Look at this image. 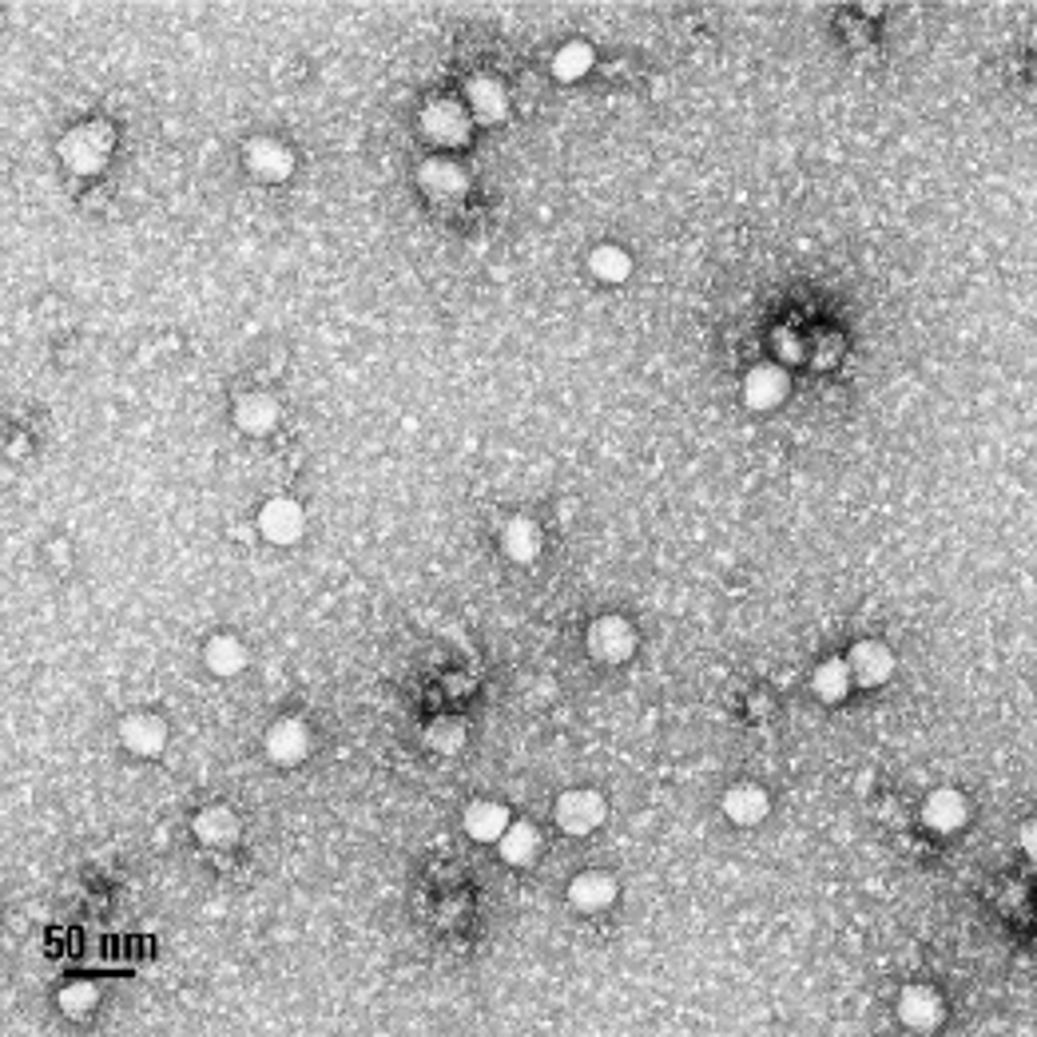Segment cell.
<instances>
[{"instance_id": "3", "label": "cell", "mask_w": 1037, "mask_h": 1037, "mask_svg": "<svg viewBox=\"0 0 1037 1037\" xmlns=\"http://www.w3.org/2000/svg\"><path fill=\"white\" fill-rule=\"evenodd\" d=\"M422 127H426V136L434 139V143L458 148V143H465V136H470V112L461 104H453V100H438V104L426 108Z\"/></svg>"}, {"instance_id": "2", "label": "cell", "mask_w": 1037, "mask_h": 1037, "mask_svg": "<svg viewBox=\"0 0 1037 1037\" xmlns=\"http://www.w3.org/2000/svg\"><path fill=\"white\" fill-rule=\"evenodd\" d=\"M588 648H592V657L604 660V664H621V660L633 657V648H636L633 624L624 621V616H600V621L588 628Z\"/></svg>"}, {"instance_id": "5", "label": "cell", "mask_w": 1037, "mask_h": 1037, "mask_svg": "<svg viewBox=\"0 0 1037 1037\" xmlns=\"http://www.w3.org/2000/svg\"><path fill=\"white\" fill-rule=\"evenodd\" d=\"M302 509L295 505V501H287V497H275V501H266L263 513H259V529H263L266 541L275 545H290L302 537Z\"/></svg>"}, {"instance_id": "9", "label": "cell", "mask_w": 1037, "mask_h": 1037, "mask_svg": "<svg viewBox=\"0 0 1037 1037\" xmlns=\"http://www.w3.org/2000/svg\"><path fill=\"white\" fill-rule=\"evenodd\" d=\"M899 1017L911 1029H934L942 1022V998L930 986H911L899 998Z\"/></svg>"}, {"instance_id": "27", "label": "cell", "mask_w": 1037, "mask_h": 1037, "mask_svg": "<svg viewBox=\"0 0 1037 1037\" xmlns=\"http://www.w3.org/2000/svg\"><path fill=\"white\" fill-rule=\"evenodd\" d=\"M60 1005H64L68 1014L80 1017V1014H88V1010H92V1005H96V990H92V986H88V982H76V986H68V990H64V998H60Z\"/></svg>"}, {"instance_id": "25", "label": "cell", "mask_w": 1037, "mask_h": 1037, "mask_svg": "<svg viewBox=\"0 0 1037 1037\" xmlns=\"http://www.w3.org/2000/svg\"><path fill=\"white\" fill-rule=\"evenodd\" d=\"M588 68H592V52H588V45H565L553 57V72L561 76V80H576V76H585Z\"/></svg>"}, {"instance_id": "7", "label": "cell", "mask_w": 1037, "mask_h": 1037, "mask_svg": "<svg viewBox=\"0 0 1037 1037\" xmlns=\"http://www.w3.org/2000/svg\"><path fill=\"white\" fill-rule=\"evenodd\" d=\"M787 398V374L779 366H755L744 378V402L751 410H775Z\"/></svg>"}, {"instance_id": "10", "label": "cell", "mask_w": 1037, "mask_h": 1037, "mask_svg": "<svg viewBox=\"0 0 1037 1037\" xmlns=\"http://www.w3.org/2000/svg\"><path fill=\"white\" fill-rule=\"evenodd\" d=\"M569 899H573L576 911L597 914V911H604V907H612V902H616V883H612L604 871H585L580 878H573Z\"/></svg>"}, {"instance_id": "19", "label": "cell", "mask_w": 1037, "mask_h": 1037, "mask_svg": "<svg viewBox=\"0 0 1037 1037\" xmlns=\"http://www.w3.org/2000/svg\"><path fill=\"white\" fill-rule=\"evenodd\" d=\"M422 187L438 199H458L465 191V172L450 160H429L422 167Z\"/></svg>"}, {"instance_id": "4", "label": "cell", "mask_w": 1037, "mask_h": 1037, "mask_svg": "<svg viewBox=\"0 0 1037 1037\" xmlns=\"http://www.w3.org/2000/svg\"><path fill=\"white\" fill-rule=\"evenodd\" d=\"M557 823L569 830V835H588L604 823V799L597 791H565L561 803H557Z\"/></svg>"}, {"instance_id": "22", "label": "cell", "mask_w": 1037, "mask_h": 1037, "mask_svg": "<svg viewBox=\"0 0 1037 1037\" xmlns=\"http://www.w3.org/2000/svg\"><path fill=\"white\" fill-rule=\"evenodd\" d=\"M203 657H208V669L215 672V676H235V672L247 669V648H242V640H235V636H215Z\"/></svg>"}, {"instance_id": "24", "label": "cell", "mask_w": 1037, "mask_h": 1037, "mask_svg": "<svg viewBox=\"0 0 1037 1037\" xmlns=\"http://www.w3.org/2000/svg\"><path fill=\"white\" fill-rule=\"evenodd\" d=\"M588 266H592V275L604 278V283H624L628 271H633V259H628L621 247H597L592 259H588Z\"/></svg>"}, {"instance_id": "18", "label": "cell", "mask_w": 1037, "mask_h": 1037, "mask_svg": "<svg viewBox=\"0 0 1037 1037\" xmlns=\"http://www.w3.org/2000/svg\"><path fill=\"white\" fill-rule=\"evenodd\" d=\"M509 827V811L501 803H473L470 811H465V830H470L477 842H489V839H501V830Z\"/></svg>"}, {"instance_id": "8", "label": "cell", "mask_w": 1037, "mask_h": 1037, "mask_svg": "<svg viewBox=\"0 0 1037 1037\" xmlns=\"http://www.w3.org/2000/svg\"><path fill=\"white\" fill-rule=\"evenodd\" d=\"M847 669H851L854 684H883L890 676V669H895V660H890L887 645H878V640H863V645L851 648Z\"/></svg>"}, {"instance_id": "20", "label": "cell", "mask_w": 1037, "mask_h": 1037, "mask_svg": "<svg viewBox=\"0 0 1037 1037\" xmlns=\"http://www.w3.org/2000/svg\"><path fill=\"white\" fill-rule=\"evenodd\" d=\"M196 835L208 842V847H230V842L239 839V819L230 815L227 807H208V811L196 819Z\"/></svg>"}, {"instance_id": "13", "label": "cell", "mask_w": 1037, "mask_h": 1037, "mask_svg": "<svg viewBox=\"0 0 1037 1037\" xmlns=\"http://www.w3.org/2000/svg\"><path fill=\"white\" fill-rule=\"evenodd\" d=\"M509 100H505V88L493 80V76H477V80L470 84V96H465V112L477 115L482 124H497L501 115H505Z\"/></svg>"}, {"instance_id": "12", "label": "cell", "mask_w": 1037, "mask_h": 1037, "mask_svg": "<svg viewBox=\"0 0 1037 1037\" xmlns=\"http://www.w3.org/2000/svg\"><path fill=\"white\" fill-rule=\"evenodd\" d=\"M120 736H124L127 751H136V755H160L163 739H167V727H163V720H155V715L136 712L124 720Z\"/></svg>"}, {"instance_id": "14", "label": "cell", "mask_w": 1037, "mask_h": 1037, "mask_svg": "<svg viewBox=\"0 0 1037 1037\" xmlns=\"http://www.w3.org/2000/svg\"><path fill=\"white\" fill-rule=\"evenodd\" d=\"M235 422H239L247 434H266V429L278 422L275 398H271V393H263V390L242 393L239 402H235Z\"/></svg>"}, {"instance_id": "1", "label": "cell", "mask_w": 1037, "mask_h": 1037, "mask_svg": "<svg viewBox=\"0 0 1037 1037\" xmlns=\"http://www.w3.org/2000/svg\"><path fill=\"white\" fill-rule=\"evenodd\" d=\"M108 151H112V132L100 124H84V127H72L68 136H64V143H60V155H64V163H68L72 172L80 175H92L104 167Z\"/></svg>"}, {"instance_id": "16", "label": "cell", "mask_w": 1037, "mask_h": 1037, "mask_svg": "<svg viewBox=\"0 0 1037 1037\" xmlns=\"http://www.w3.org/2000/svg\"><path fill=\"white\" fill-rule=\"evenodd\" d=\"M501 854H505V863L513 866H525L537 859V847H541V835H537V827L533 823H509L505 830H501Z\"/></svg>"}, {"instance_id": "11", "label": "cell", "mask_w": 1037, "mask_h": 1037, "mask_svg": "<svg viewBox=\"0 0 1037 1037\" xmlns=\"http://www.w3.org/2000/svg\"><path fill=\"white\" fill-rule=\"evenodd\" d=\"M247 167H251L259 179H287L290 167H295V155L290 148H283L278 139H254L247 148Z\"/></svg>"}, {"instance_id": "23", "label": "cell", "mask_w": 1037, "mask_h": 1037, "mask_svg": "<svg viewBox=\"0 0 1037 1037\" xmlns=\"http://www.w3.org/2000/svg\"><path fill=\"white\" fill-rule=\"evenodd\" d=\"M851 669H847V660H827V664H819L815 680H811V688H815L819 700L827 703H839L847 691H851Z\"/></svg>"}, {"instance_id": "6", "label": "cell", "mask_w": 1037, "mask_h": 1037, "mask_svg": "<svg viewBox=\"0 0 1037 1037\" xmlns=\"http://www.w3.org/2000/svg\"><path fill=\"white\" fill-rule=\"evenodd\" d=\"M307 751H311V732L302 720H278L266 732V755L275 763H299Z\"/></svg>"}, {"instance_id": "21", "label": "cell", "mask_w": 1037, "mask_h": 1037, "mask_svg": "<svg viewBox=\"0 0 1037 1037\" xmlns=\"http://www.w3.org/2000/svg\"><path fill=\"white\" fill-rule=\"evenodd\" d=\"M501 549H505L513 561H533L537 549H541V529H537V521H529V517L509 521L505 533H501Z\"/></svg>"}, {"instance_id": "26", "label": "cell", "mask_w": 1037, "mask_h": 1037, "mask_svg": "<svg viewBox=\"0 0 1037 1037\" xmlns=\"http://www.w3.org/2000/svg\"><path fill=\"white\" fill-rule=\"evenodd\" d=\"M426 739H429V748H438V751H458V748H461V739H465V732H461L458 720H438V724H429Z\"/></svg>"}, {"instance_id": "15", "label": "cell", "mask_w": 1037, "mask_h": 1037, "mask_svg": "<svg viewBox=\"0 0 1037 1037\" xmlns=\"http://www.w3.org/2000/svg\"><path fill=\"white\" fill-rule=\"evenodd\" d=\"M922 815H926V823H930L934 830H958L966 823L970 811H966V799L946 787V791H934V796L926 799V811H922Z\"/></svg>"}, {"instance_id": "17", "label": "cell", "mask_w": 1037, "mask_h": 1037, "mask_svg": "<svg viewBox=\"0 0 1037 1037\" xmlns=\"http://www.w3.org/2000/svg\"><path fill=\"white\" fill-rule=\"evenodd\" d=\"M724 811L732 823H744V827H751V823H760L763 815H767V796H763L760 787H732L724 796Z\"/></svg>"}]
</instances>
